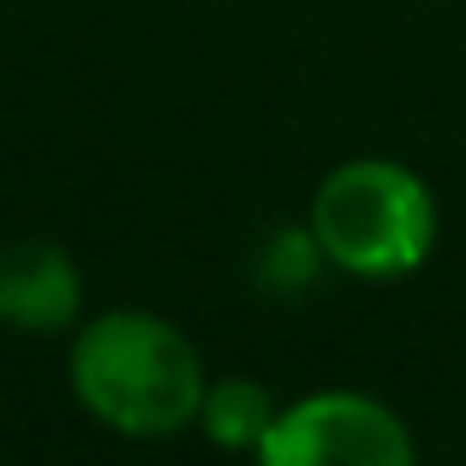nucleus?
<instances>
[{
	"label": "nucleus",
	"instance_id": "obj_1",
	"mask_svg": "<svg viewBox=\"0 0 466 466\" xmlns=\"http://www.w3.org/2000/svg\"><path fill=\"white\" fill-rule=\"evenodd\" d=\"M77 406L121 439H176L198 422L208 373L198 346L159 313L110 308L72 340Z\"/></svg>",
	"mask_w": 466,
	"mask_h": 466
},
{
	"label": "nucleus",
	"instance_id": "obj_2",
	"mask_svg": "<svg viewBox=\"0 0 466 466\" xmlns=\"http://www.w3.org/2000/svg\"><path fill=\"white\" fill-rule=\"evenodd\" d=\"M308 230L324 264L351 280H400L428 264L439 242V208L417 170L400 159H346L308 203Z\"/></svg>",
	"mask_w": 466,
	"mask_h": 466
},
{
	"label": "nucleus",
	"instance_id": "obj_3",
	"mask_svg": "<svg viewBox=\"0 0 466 466\" xmlns=\"http://www.w3.org/2000/svg\"><path fill=\"white\" fill-rule=\"evenodd\" d=\"M417 439L406 422L357 390H319L275 411L258 461L264 466H406Z\"/></svg>",
	"mask_w": 466,
	"mask_h": 466
},
{
	"label": "nucleus",
	"instance_id": "obj_4",
	"mask_svg": "<svg viewBox=\"0 0 466 466\" xmlns=\"http://www.w3.org/2000/svg\"><path fill=\"white\" fill-rule=\"evenodd\" d=\"M83 313V269L50 237L0 248V324L17 335H61Z\"/></svg>",
	"mask_w": 466,
	"mask_h": 466
},
{
	"label": "nucleus",
	"instance_id": "obj_5",
	"mask_svg": "<svg viewBox=\"0 0 466 466\" xmlns=\"http://www.w3.org/2000/svg\"><path fill=\"white\" fill-rule=\"evenodd\" d=\"M275 395L258 379H208L203 406H198V428L208 433V444L219 450H253L264 444L269 422H275Z\"/></svg>",
	"mask_w": 466,
	"mask_h": 466
},
{
	"label": "nucleus",
	"instance_id": "obj_6",
	"mask_svg": "<svg viewBox=\"0 0 466 466\" xmlns=\"http://www.w3.org/2000/svg\"><path fill=\"white\" fill-rule=\"evenodd\" d=\"M324 253H319V237L308 225H291V230H275L269 248L258 253V286L275 291V297H297L302 286H313Z\"/></svg>",
	"mask_w": 466,
	"mask_h": 466
}]
</instances>
